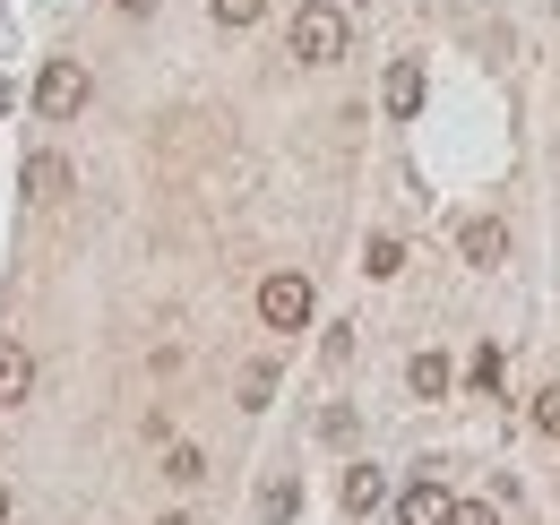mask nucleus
Masks as SVG:
<instances>
[{
    "instance_id": "f257e3e1",
    "label": "nucleus",
    "mask_w": 560,
    "mask_h": 525,
    "mask_svg": "<svg viewBox=\"0 0 560 525\" xmlns=\"http://www.w3.org/2000/svg\"><path fill=\"white\" fill-rule=\"evenodd\" d=\"M284 44H293V61H302V69H337L353 52V18L337 9V0H302Z\"/></svg>"
},
{
    "instance_id": "f03ea898",
    "label": "nucleus",
    "mask_w": 560,
    "mask_h": 525,
    "mask_svg": "<svg viewBox=\"0 0 560 525\" xmlns=\"http://www.w3.org/2000/svg\"><path fill=\"white\" fill-rule=\"evenodd\" d=\"M311 311H319V293H311V276H293V267H277V276L259 284V328L293 336V328H311Z\"/></svg>"
},
{
    "instance_id": "7ed1b4c3",
    "label": "nucleus",
    "mask_w": 560,
    "mask_h": 525,
    "mask_svg": "<svg viewBox=\"0 0 560 525\" xmlns=\"http://www.w3.org/2000/svg\"><path fill=\"white\" fill-rule=\"evenodd\" d=\"M78 104H86V69L78 61H44L35 69V113H44V121H70Z\"/></svg>"
},
{
    "instance_id": "20e7f679",
    "label": "nucleus",
    "mask_w": 560,
    "mask_h": 525,
    "mask_svg": "<svg viewBox=\"0 0 560 525\" xmlns=\"http://www.w3.org/2000/svg\"><path fill=\"white\" fill-rule=\"evenodd\" d=\"M457 250L475 267H500L509 259V224H500V215H466V224H457Z\"/></svg>"
},
{
    "instance_id": "39448f33",
    "label": "nucleus",
    "mask_w": 560,
    "mask_h": 525,
    "mask_svg": "<svg viewBox=\"0 0 560 525\" xmlns=\"http://www.w3.org/2000/svg\"><path fill=\"white\" fill-rule=\"evenodd\" d=\"M448 509H457V500H448L440 482H406V491H397V525H448Z\"/></svg>"
},
{
    "instance_id": "423d86ee",
    "label": "nucleus",
    "mask_w": 560,
    "mask_h": 525,
    "mask_svg": "<svg viewBox=\"0 0 560 525\" xmlns=\"http://www.w3.org/2000/svg\"><path fill=\"white\" fill-rule=\"evenodd\" d=\"M35 396V353L18 336H0V405H26Z\"/></svg>"
},
{
    "instance_id": "0eeeda50",
    "label": "nucleus",
    "mask_w": 560,
    "mask_h": 525,
    "mask_svg": "<svg viewBox=\"0 0 560 525\" xmlns=\"http://www.w3.org/2000/svg\"><path fill=\"white\" fill-rule=\"evenodd\" d=\"M380 104H388V121H415V113H422V69L397 61V69H388V86H380Z\"/></svg>"
},
{
    "instance_id": "6e6552de",
    "label": "nucleus",
    "mask_w": 560,
    "mask_h": 525,
    "mask_svg": "<svg viewBox=\"0 0 560 525\" xmlns=\"http://www.w3.org/2000/svg\"><path fill=\"white\" fill-rule=\"evenodd\" d=\"M380 500H388V474H380V465H346V509L353 517H371Z\"/></svg>"
},
{
    "instance_id": "1a4fd4ad",
    "label": "nucleus",
    "mask_w": 560,
    "mask_h": 525,
    "mask_svg": "<svg viewBox=\"0 0 560 525\" xmlns=\"http://www.w3.org/2000/svg\"><path fill=\"white\" fill-rule=\"evenodd\" d=\"M26 198H70V164L61 155H35L26 164Z\"/></svg>"
},
{
    "instance_id": "9d476101",
    "label": "nucleus",
    "mask_w": 560,
    "mask_h": 525,
    "mask_svg": "<svg viewBox=\"0 0 560 525\" xmlns=\"http://www.w3.org/2000/svg\"><path fill=\"white\" fill-rule=\"evenodd\" d=\"M362 267H371V276L388 284V276L406 267V242H397V233H371V250H362Z\"/></svg>"
},
{
    "instance_id": "9b49d317",
    "label": "nucleus",
    "mask_w": 560,
    "mask_h": 525,
    "mask_svg": "<svg viewBox=\"0 0 560 525\" xmlns=\"http://www.w3.org/2000/svg\"><path fill=\"white\" fill-rule=\"evenodd\" d=\"M406 380H415V396H448V353H415Z\"/></svg>"
},
{
    "instance_id": "f8f14e48",
    "label": "nucleus",
    "mask_w": 560,
    "mask_h": 525,
    "mask_svg": "<svg viewBox=\"0 0 560 525\" xmlns=\"http://www.w3.org/2000/svg\"><path fill=\"white\" fill-rule=\"evenodd\" d=\"M215 9V26H233V35H242V26H259V18H268V0H208Z\"/></svg>"
},
{
    "instance_id": "ddd939ff",
    "label": "nucleus",
    "mask_w": 560,
    "mask_h": 525,
    "mask_svg": "<svg viewBox=\"0 0 560 525\" xmlns=\"http://www.w3.org/2000/svg\"><path fill=\"white\" fill-rule=\"evenodd\" d=\"M268 396H277V371H268V362H259V371H242V405H250V413H259Z\"/></svg>"
},
{
    "instance_id": "4468645a",
    "label": "nucleus",
    "mask_w": 560,
    "mask_h": 525,
    "mask_svg": "<svg viewBox=\"0 0 560 525\" xmlns=\"http://www.w3.org/2000/svg\"><path fill=\"white\" fill-rule=\"evenodd\" d=\"M164 474H173V482H199L208 457H199V448H164Z\"/></svg>"
},
{
    "instance_id": "2eb2a0df",
    "label": "nucleus",
    "mask_w": 560,
    "mask_h": 525,
    "mask_svg": "<svg viewBox=\"0 0 560 525\" xmlns=\"http://www.w3.org/2000/svg\"><path fill=\"white\" fill-rule=\"evenodd\" d=\"M448 525H500V509H491V500H457V509H448Z\"/></svg>"
},
{
    "instance_id": "dca6fc26",
    "label": "nucleus",
    "mask_w": 560,
    "mask_h": 525,
    "mask_svg": "<svg viewBox=\"0 0 560 525\" xmlns=\"http://www.w3.org/2000/svg\"><path fill=\"white\" fill-rule=\"evenodd\" d=\"M535 422H544V431L560 440V388H544V396H535Z\"/></svg>"
},
{
    "instance_id": "f3484780",
    "label": "nucleus",
    "mask_w": 560,
    "mask_h": 525,
    "mask_svg": "<svg viewBox=\"0 0 560 525\" xmlns=\"http://www.w3.org/2000/svg\"><path fill=\"white\" fill-rule=\"evenodd\" d=\"M155 525H199V517H182V509H173V517H155Z\"/></svg>"
},
{
    "instance_id": "a211bd4d",
    "label": "nucleus",
    "mask_w": 560,
    "mask_h": 525,
    "mask_svg": "<svg viewBox=\"0 0 560 525\" xmlns=\"http://www.w3.org/2000/svg\"><path fill=\"white\" fill-rule=\"evenodd\" d=\"M0 517H9V482H0Z\"/></svg>"
}]
</instances>
